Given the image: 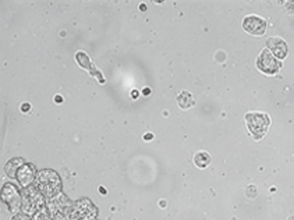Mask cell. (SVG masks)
Here are the masks:
<instances>
[{
    "label": "cell",
    "mask_w": 294,
    "mask_h": 220,
    "mask_svg": "<svg viewBox=\"0 0 294 220\" xmlns=\"http://www.w3.org/2000/svg\"><path fill=\"white\" fill-rule=\"evenodd\" d=\"M60 177L57 176V173L49 169H45L37 174L35 177V188H38L41 194H44L45 197L52 198L60 193Z\"/></svg>",
    "instance_id": "1"
},
{
    "label": "cell",
    "mask_w": 294,
    "mask_h": 220,
    "mask_svg": "<svg viewBox=\"0 0 294 220\" xmlns=\"http://www.w3.org/2000/svg\"><path fill=\"white\" fill-rule=\"evenodd\" d=\"M48 208L52 216V220H71L73 205L66 195L59 193L48 201Z\"/></svg>",
    "instance_id": "2"
},
{
    "label": "cell",
    "mask_w": 294,
    "mask_h": 220,
    "mask_svg": "<svg viewBox=\"0 0 294 220\" xmlns=\"http://www.w3.org/2000/svg\"><path fill=\"white\" fill-rule=\"evenodd\" d=\"M44 208V198L35 187H27L22 191V210L25 215H34Z\"/></svg>",
    "instance_id": "3"
},
{
    "label": "cell",
    "mask_w": 294,
    "mask_h": 220,
    "mask_svg": "<svg viewBox=\"0 0 294 220\" xmlns=\"http://www.w3.org/2000/svg\"><path fill=\"white\" fill-rule=\"evenodd\" d=\"M245 121H247V127L250 130V133L254 135L255 140L262 138L269 127V117L264 113H247Z\"/></svg>",
    "instance_id": "4"
},
{
    "label": "cell",
    "mask_w": 294,
    "mask_h": 220,
    "mask_svg": "<svg viewBox=\"0 0 294 220\" xmlns=\"http://www.w3.org/2000/svg\"><path fill=\"white\" fill-rule=\"evenodd\" d=\"M98 215V210L95 205L88 198H82L77 201L73 206L71 220H95Z\"/></svg>",
    "instance_id": "5"
},
{
    "label": "cell",
    "mask_w": 294,
    "mask_h": 220,
    "mask_svg": "<svg viewBox=\"0 0 294 220\" xmlns=\"http://www.w3.org/2000/svg\"><path fill=\"white\" fill-rule=\"evenodd\" d=\"M256 67L258 70L265 73V74H276L279 70H280V61L276 60V57L273 56L268 49L262 50L261 54L258 56V60H256Z\"/></svg>",
    "instance_id": "6"
},
{
    "label": "cell",
    "mask_w": 294,
    "mask_h": 220,
    "mask_svg": "<svg viewBox=\"0 0 294 220\" xmlns=\"http://www.w3.org/2000/svg\"><path fill=\"white\" fill-rule=\"evenodd\" d=\"M243 28L245 33L250 35H255V37H261L267 31V21L259 16L251 14V16L244 17L243 20Z\"/></svg>",
    "instance_id": "7"
},
{
    "label": "cell",
    "mask_w": 294,
    "mask_h": 220,
    "mask_svg": "<svg viewBox=\"0 0 294 220\" xmlns=\"http://www.w3.org/2000/svg\"><path fill=\"white\" fill-rule=\"evenodd\" d=\"M2 198H3V202L7 204L9 209L11 212H18L20 210V205H21V197H20V193L17 191V188L13 185V184H5L3 185V191H2Z\"/></svg>",
    "instance_id": "8"
},
{
    "label": "cell",
    "mask_w": 294,
    "mask_h": 220,
    "mask_svg": "<svg viewBox=\"0 0 294 220\" xmlns=\"http://www.w3.org/2000/svg\"><path fill=\"white\" fill-rule=\"evenodd\" d=\"M35 166L31 165V163H27V165H22L20 169H18V172H17V180H18V183L21 184L22 187L27 188L29 184L34 181V177H35Z\"/></svg>",
    "instance_id": "9"
},
{
    "label": "cell",
    "mask_w": 294,
    "mask_h": 220,
    "mask_svg": "<svg viewBox=\"0 0 294 220\" xmlns=\"http://www.w3.org/2000/svg\"><path fill=\"white\" fill-rule=\"evenodd\" d=\"M268 48L272 50L273 56L278 59H284L287 56V45L282 38H271L268 39Z\"/></svg>",
    "instance_id": "10"
},
{
    "label": "cell",
    "mask_w": 294,
    "mask_h": 220,
    "mask_svg": "<svg viewBox=\"0 0 294 220\" xmlns=\"http://www.w3.org/2000/svg\"><path fill=\"white\" fill-rule=\"evenodd\" d=\"M76 57H77V61L80 63V66H81L82 69H85V70L89 71L91 75H95V77L98 78L101 84H104L105 80L102 78V74H101V73L95 69V66L91 63V60H89V57H88V54L85 53V52H78Z\"/></svg>",
    "instance_id": "11"
},
{
    "label": "cell",
    "mask_w": 294,
    "mask_h": 220,
    "mask_svg": "<svg viewBox=\"0 0 294 220\" xmlns=\"http://www.w3.org/2000/svg\"><path fill=\"white\" fill-rule=\"evenodd\" d=\"M177 103H179L180 109H183V110H187V109L192 108L195 102H194V98L191 97L190 92H181L179 93V97H177Z\"/></svg>",
    "instance_id": "12"
},
{
    "label": "cell",
    "mask_w": 294,
    "mask_h": 220,
    "mask_svg": "<svg viewBox=\"0 0 294 220\" xmlns=\"http://www.w3.org/2000/svg\"><path fill=\"white\" fill-rule=\"evenodd\" d=\"M194 163H195L197 167H200V169H205V167L209 166V163H211V155L205 152V150H200V152H197L195 156H194Z\"/></svg>",
    "instance_id": "13"
},
{
    "label": "cell",
    "mask_w": 294,
    "mask_h": 220,
    "mask_svg": "<svg viewBox=\"0 0 294 220\" xmlns=\"http://www.w3.org/2000/svg\"><path fill=\"white\" fill-rule=\"evenodd\" d=\"M24 165V161H22L21 158H16V159H11L7 165L5 166V170H6V174L9 176L10 178H16L17 174H16V170L18 169L20 166H22Z\"/></svg>",
    "instance_id": "14"
},
{
    "label": "cell",
    "mask_w": 294,
    "mask_h": 220,
    "mask_svg": "<svg viewBox=\"0 0 294 220\" xmlns=\"http://www.w3.org/2000/svg\"><path fill=\"white\" fill-rule=\"evenodd\" d=\"M35 220H50V219H49V215H48V212L42 208L39 212L35 213Z\"/></svg>",
    "instance_id": "15"
},
{
    "label": "cell",
    "mask_w": 294,
    "mask_h": 220,
    "mask_svg": "<svg viewBox=\"0 0 294 220\" xmlns=\"http://www.w3.org/2000/svg\"><path fill=\"white\" fill-rule=\"evenodd\" d=\"M21 112L22 113H29V112H31V103H22V105H21Z\"/></svg>",
    "instance_id": "16"
},
{
    "label": "cell",
    "mask_w": 294,
    "mask_h": 220,
    "mask_svg": "<svg viewBox=\"0 0 294 220\" xmlns=\"http://www.w3.org/2000/svg\"><path fill=\"white\" fill-rule=\"evenodd\" d=\"M11 220H31L28 215H16Z\"/></svg>",
    "instance_id": "17"
},
{
    "label": "cell",
    "mask_w": 294,
    "mask_h": 220,
    "mask_svg": "<svg viewBox=\"0 0 294 220\" xmlns=\"http://www.w3.org/2000/svg\"><path fill=\"white\" fill-rule=\"evenodd\" d=\"M55 102L56 103H63V97H61V95H56Z\"/></svg>",
    "instance_id": "18"
},
{
    "label": "cell",
    "mask_w": 294,
    "mask_h": 220,
    "mask_svg": "<svg viewBox=\"0 0 294 220\" xmlns=\"http://www.w3.org/2000/svg\"><path fill=\"white\" fill-rule=\"evenodd\" d=\"M144 138H145V140H152L153 135H152V134H147V135H145V137H144Z\"/></svg>",
    "instance_id": "19"
},
{
    "label": "cell",
    "mask_w": 294,
    "mask_h": 220,
    "mask_svg": "<svg viewBox=\"0 0 294 220\" xmlns=\"http://www.w3.org/2000/svg\"><path fill=\"white\" fill-rule=\"evenodd\" d=\"M99 193L101 194H106V190L104 187H99Z\"/></svg>",
    "instance_id": "20"
},
{
    "label": "cell",
    "mask_w": 294,
    "mask_h": 220,
    "mask_svg": "<svg viewBox=\"0 0 294 220\" xmlns=\"http://www.w3.org/2000/svg\"><path fill=\"white\" fill-rule=\"evenodd\" d=\"M148 93H151V89H144V95H148Z\"/></svg>",
    "instance_id": "21"
},
{
    "label": "cell",
    "mask_w": 294,
    "mask_h": 220,
    "mask_svg": "<svg viewBox=\"0 0 294 220\" xmlns=\"http://www.w3.org/2000/svg\"><path fill=\"white\" fill-rule=\"evenodd\" d=\"M137 95H138V92L133 91V98H137Z\"/></svg>",
    "instance_id": "22"
},
{
    "label": "cell",
    "mask_w": 294,
    "mask_h": 220,
    "mask_svg": "<svg viewBox=\"0 0 294 220\" xmlns=\"http://www.w3.org/2000/svg\"><path fill=\"white\" fill-rule=\"evenodd\" d=\"M289 220H294V217H291V219H289Z\"/></svg>",
    "instance_id": "23"
}]
</instances>
